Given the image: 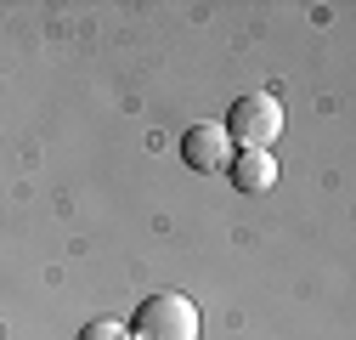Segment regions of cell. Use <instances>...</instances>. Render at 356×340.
Returning a JSON list of instances; mask_svg holds the SVG:
<instances>
[{
  "label": "cell",
  "instance_id": "cell-4",
  "mask_svg": "<svg viewBox=\"0 0 356 340\" xmlns=\"http://www.w3.org/2000/svg\"><path fill=\"white\" fill-rule=\"evenodd\" d=\"M227 170H232V182H238L243 193H266V187L277 182V159H272V153H260V148H243Z\"/></svg>",
  "mask_w": 356,
  "mask_h": 340
},
{
  "label": "cell",
  "instance_id": "cell-3",
  "mask_svg": "<svg viewBox=\"0 0 356 340\" xmlns=\"http://www.w3.org/2000/svg\"><path fill=\"white\" fill-rule=\"evenodd\" d=\"M181 159L193 170H204V176H220V170L232 164V142L220 125H187L181 131Z\"/></svg>",
  "mask_w": 356,
  "mask_h": 340
},
{
  "label": "cell",
  "instance_id": "cell-2",
  "mask_svg": "<svg viewBox=\"0 0 356 340\" xmlns=\"http://www.w3.org/2000/svg\"><path fill=\"white\" fill-rule=\"evenodd\" d=\"M220 131H227V142H238V148L272 153V142L283 137V102L272 91H249V97L232 102V119L220 125Z\"/></svg>",
  "mask_w": 356,
  "mask_h": 340
},
{
  "label": "cell",
  "instance_id": "cell-5",
  "mask_svg": "<svg viewBox=\"0 0 356 340\" xmlns=\"http://www.w3.org/2000/svg\"><path fill=\"white\" fill-rule=\"evenodd\" d=\"M79 340H130V329L113 323V318H91V323L79 329Z\"/></svg>",
  "mask_w": 356,
  "mask_h": 340
},
{
  "label": "cell",
  "instance_id": "cell-1",
  "mask_svg": "<svg viewBox=\"0 0 356 340\" xmlns=\"http://www.w3.org/2000/svg\"><path fill=\"white\" fill-rule=\"evenodd\" d=\"M124 329H130V340H198V307L187 295L164 289V295H147Z\"/></svg>",
  "mask_w": 356,
  "mask_h": 340
}]
</instances>
